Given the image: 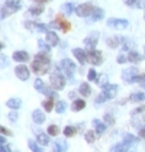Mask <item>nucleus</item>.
<instances>
[{"label":"nucleus","mask_w":145,"mask_h":152,"mask_svg":"<svg viewBox=\"0 0 145 152\" xmlns=\"http://www.w3.org/2000/svg\"><path fill=\"white\" fill-rule=\"evenodd\" d=\"M47 132H48L49 136H57L58 133H60V129L57 125H49L48 129H47Z\"/></svg>","instance_id":"nucleus-32"},{"label":"nucleus","mask_w":145,"mask_h":152,"mask_svg":"<svg viewBox=\"0 0 145 152\" xmlns=\"http://www.w3.org/2000/svg\"><path fill=\"white\" fill-rule=\"evenodd\" d=\"M62 10L67 13V15H71L72 10H74V4H72V3H65V4L62 6Z\"/></svg>","instance_id":"nucleus-40"},{"label":"nucleus","mask_w":145,"mask_h":152,"mask_svg":"<svg viewBox=\"0 0 145 152\" xmlns=\"http://www.w3.org/2000/svg\"><path fill=\"white\" fill-rule=\"evenodd\" d=\"M103 16H105V12H103V9L94 7V10H93V13H92V20H93V22L102 20V19H103Z\"/></svg>","instance_id":"nucleus-24"},{"label":"nucleus","mask_w":145,"mask_h":152,"mask_svg":"<svg viewBox=\"0 0 145 152\" xmlns=\"http://www.w3.org/2000/svg\"><path fill=\"white\" fill-rule=\"evenodd\" d=\"M145 112V106H141V107H138V109H135L133 110V115H138V113H144Z\"/></svg>","instance_id":"nucleus-47"},{"label":"nucleus","mask_w":145,"mask_h":152,"mask_svg":"<svg viewBox=\"0 0 145 152\" xmlns=\"http://www.w3.org/2000/svg\"><path fill=\"white\" fill-rule=\"evenodd\" d=\"M96 130H87L86 132V135H84V138H86V140L89 142V143H93L94 140H96Z\"/></svg>","instance_id":"nucleus-30"},{"label":"nucleus","mask_w":145,"mask_h":152,"mask_svg":"<svg viewBox=\"0 0 145 152\" xmlns=\"http://www.w3.org/2000/svg\"><path fill=\"white\" fill-rule=\"evenodd\" d=\"M87 61L93 65H100L102 61H103V57H102V52L100 51H96V49H90L87 51Z\"/></svg>","instance_id":"nucleus-7"},{"label":"nucleus","mask_w":145,"mask_h":152,"mask_svg":"<svg viewBox=\"0 0 145 152\" xmlns=\"http://www.w3.org/2000/svg\"><path fill=\"white\" fill-rule=\"evenodd\" d=\"M141 59H142V57H141L136 51H129V54H128V61H129V62L136 64V62H139Z\"/></svg>","instance_id":"nucleus-26"},{"label":"nucleus","mask_w":145,"mask_h":152,"mask_svg":"<svg viewBox=\"0 0 145 152\" xmlns=\"http://www.w3.org/2000/svg\"><path fill=\"white\" fill-rule=\"evenodd\" d=\"M123 140H125V142H128V143H133V142H138V138H136V136H133V135H126Z\"/></svg>","instance_id":"nucleus-42"},{"label":"nucleus","mask_w":145,"mask_h":152,"mask_svg":"<svg viewBox=\"0 0 145 152\" xmlns=\"http://www.w3.org/2000/svg\"><path fill=\"white\" fill-rule=\"evenodd\" d=\"M35 29L38 32H47V25L44 23H35Z\"/></svg>","instance_id":"nucleus-43"},{"label":"nucleus","mask_w":145,"mask_h":152,"mask_svg":"<svg viewBox=\"0 0 145 152\" xmlns=\"http://www.w3.org/2000/svg\"><path fill=\"white\" fill-rule=\"evenodd\" d=\"M28 145H29V149L31 151H34V152H42V148H39L38 145V142H35V140H32V139H29L28 140Z\"/></svg>","instance_id":"nucleus-31"},{"label":"nucleus","mask_w":145,"mask_h":152,"mask_svg":"<svg viewBox=\"0 0 145 152\" xmlns=\"http://www.w3.org/2000/svg\"><path fill=\"white\" fill-rule=\"evenodd\" d=\"M49 83H51V87L54 88V90H62L64 87H65V75L62 74V72H54V74H51L49 75Z\"/></svg>","instance_id":"nucleus-3"},{"label":"nucleus","mask_w":145,"mask_h":152,"mask_svg":"<svg viewBox=\"0 0 145 152\" xmlns=\"http://www.w3.org/2000/svg\"><path fill=\"white\" fill-rule=\"evenodd\" d=\"M123 39L125 38H121V36H110L106 41V45L109 48H118L121 44H123Z\"/></svg>","instance_id":"nucleus-16"},{"label":"nucleus","mask_w":145,"mask_h":152,"mask_svg":"<svg viewBox=\"0 0 145 152\" xmlns=\"http://www.w3.org/2000/svg\"><path fill=\"white\" fill-rule=\"evenodd\" d=\"M38 44H39V47L42 48L45 52H48V51H49V47H51V45H49L45 39H38Z\"/></svg>","instance_id":"nucleus-38"},{"label":"nucleus","mask_w":145,"mask_h":152,"mask_svg":"<svg viewBox=\"0 0 145 152\" xmlns=\"http://www.w3.org/2000/svg\"><path fill=\"white\" fill-rule=\"evenodd\" d=\"M54 99H51V97H48L47 100H44L42 102V107H44V110H47V112H51L52 109H54Z\"/></svg>","instance_id":"nucleus-28"},{"label":"nucleus","mask_w":145,"mask_h":152,"mask_svg":"<svg viewBox=\"0 0 145 152\" xmlns=\"http://www.w3.org/2000/svg\"><path fill=\"white\" fill-rule=\"evenodd\" d=\"M70 97H71V99H74V97H75V93H74V91H71V93H70Z\"/></svg>","instance_id":"nucleus-52"},{"label":"nucleus","mask_w":145,"mask_h":152,"mask_svg":"<svg viewBox=\"0 0 145 152\" xmlns=\"http://www.w3.org/2000/svg\"><path fill=\"white\" fill-rule=\"evenodd\" d=\"M15 72H16V75H18V78L19 80H22V81H26L28 78H29V70H28V67L23 65V64H21V65H18L16 68H15Z\"/></svg>","instance_id":"nucleus-9"},{"label":"nucleus","mask_w":145,"mask_h":152,"mask_svg":"<svg viewBox=\"0 0 145 152\" xmlns=\"http://www.w3.org/2000/svg\"><path fill=\"white\" fill-rule=\"evenodd\" d=\"M0 152H12V151H10V148L6 143H3V145H0Z\"/></svg>","instance_id":"nucleus-46"},{"label":"nucleus","mask_w":145,"mask_h":152,"mask_svg":"<svg viewBox=\"0 0 145 152\" xmlns=\"http://www.w3.org/2000/svg\"><path fill=\"white\" fill-rule=\"evenodd\" d=\"M9 64V59L6 55H0V67H7Z\"/></svg>","instance_id":"nucleus-44"},{"label":"nucleus","mask_w":145,"mask_h":152,"mask_svg":"<svg viewBox=\"0 0 145 152\" xmlns=\"http://www.w3.org/2000/svg\"><path fill=\"white\" fill-rule=\"evenodd\" d=\"M21 9V1L19 0H7L6 3H4V6L1 7V10H0V13H1V18L4 19V18H9L12 13L18 12Z\"/></svg>","instance_id":"nucleus-2"},{"label":"nucleus","mask_w":145,"mask_h":152,"mask_svg":"<svg viewBox=\"0 0 145 152\" xmlns=\"http://www.w3.org/2000/svg\"><path fill=\"white\" fill-rule=\"evenodd\" d=\"M75 132H77V129L74 128V126H65L64 128V135L67 136V138H71L75 135Z\"/></svg>","instance_id":"nucleus-34"},{"label":"nucleus","mask_w":145,"mask_h":152,"mask_svg":"<svg viewBox=\"0 0 145 152\" xmlns=\"http://www.w3.org/2000/svg\"><path fill=\"white\" fill-rule=\"evenodd\" d=\"M34 87H35V90H36V91H39V93L45 94V96H48V97H52V99H58V96H57V93H54V91H51L49 88H47L45 83L42 81L41 78H36L35 83H34Z\"/></svg>","instance_id":"nucleus-5"},{"label":"nucleus","mask_w":145,"mask_h":152,"mask_svg":"<svg viewBox=\"0 0 145 152\" xmlns=\"http://www.w3.org/2000/svg\"><path fill=\"white\" fill-rule=\"evenodd\" d=\"M68 149V143L65 140H57L54 143V151L55 152H67Z\"/></svg>","instance_id":"nucleus-20"},{"label":"nucleus","mask_w":145,"mask_h":152,"mask_svg":"<svg viewBox=\"0 0 145 152\" xmlns=\"http://www.w3.org/2000/svg\"><path fill=\"white\" fill-rule=\"evenodd\" d=\"M131 100H132V102H142V100H145V94L144 93H133V94H131Z\"/></svg>","instance_id":"nucleus-35"},{"label":"nucleus","mask_w":145,"mask_h":152,"mask_svg":"<svg viewBox=\"0 0 145 152\" xmlns=\"http://www.w3.org/2000/svg\"><path fill=\"white\" fill-rule=\"evenodd\" d=\"M36 142L42 146H47V145H49V135L44 133V132H38L36 133Z\"/></svg>","instance_id":"nucleus-18"},{"label":"nucleus","mask_w":145,"mask_h":152,"mask_svg":"<svg viewBox=\"0 0 145 152\" xmlns=\"http://www.w3.org/2000/svg\"><path fill=\"white\" fill-rule=\"evenodd\" d=\"M31 67H32V71L35 72V74H47L49 70V67H51V57H49L48 52H45V51H42V52H38L35 55V58L32 61V64H31Z\"/></svg>","instance_id":"nucleus-1"},{"label":"nucleus","mask_w":145,"mask_h":152,"mask_svg":"<svg viewBox=\"0 0 145 152\" xmlns=\"http://www.w3.org/2000/svg\"><path fill=\"white\" fill-rule=\"evenodd\" d=\"M108 100H109V97H108V96H106L105 93H103V91H102V93L97 96L96 103H97V104H102V103H105V102H108Z\"/></svg>","instance_id":"nucleus-37"},{"label":"nucleus","mask_w":145,"mask_h":152,"mask_svg":"<svg viewBox=\"0 0 145 152\" xmlns=\"http://www.w3.org/2000/svg\"><path fill=\"white\" fill-rule=\"evenodd\" d=\"M108 26L112 29H126L129 26V22L125 19H109Z\"/></svg>","instance_id":"nucleus-8"},{"label":"nucleus","mask_w":145,"mask_h":152,"mask_svg":"<svg viewBox=\"0 0 145 152\" xmlns=\"http://www.w3.org/2000/svg\"><path fill=\"white\" fill-rule=\"evenodd\" d=\"M93 10H94V6H93L92 3H83V4H80V6L75 7V13H77L80 18L90 16V15L93 13Z\"/></svg>","instance_id":"nucleus-6"},{"label":"nucleus","mask_w":145,"mask_h":152,"mask_svg":"<svg viewBox=\"0 0 145 152\" xmlns=\"http://www.w3.org/2000/svg\"><path fill=\"white\" fill-rule=\"evenodd\" d=\"M45 41L48 42L51 47H57L58 44H60V38H58V35L55 34V32H47V36H45Z\"/></svg>","instance_id":"nucleus-15"},{"label":"nucleus","mask_w":145,"mask_h":152,"mask_svg":"<svg viewBox=\"0 0 145 152\" xmlns=\"http://www.w3.org/2000/svg\"><path fill=\"white\" fill-rule=\"evenodd\" d=\"M3 143H6V138H4V135H0V145H3Z\"/></svg>","instance_id":"nucleus-50"},{"label":"nucleus","mask_w":145,"mask_h":152,"mask_svg":"<svg viewBox=\"0 0 145 152\" xmlns=\"http://www.w3.org/2000/svg\"><path fill=\"white\" fill-rule=\"evenodd\" d=\"M103 93L109 97V100L115 99L116 94H118V86L116 84H105L103 86Z\"/></svg>","instance_id":"nucleus-11"},{"label":"nucleus","mask_w":145,"mask_h":152,"mask_svg":"<svg viewBox=\"0 0 145 152\" xmlns=\"http://www.w3.org/2000/svg\"><path fill=\"white\" fill-rule=\"evenodd\" d=\"M93 126H94V130H96L97 133H103V132L106 130V125H105L102 120H99V119H94V120H93Z\"/></svg>","instance_id":"nucleus-25"},{"label":"nucleus","mask_w":145,"mask_h":152,"mask_svg":"<svg viewBox=\"0 0 145 152\" xmlns=\"http://www.w3.org/2000/svg\"><path fill=\"white\" fill-rule=\"evenodd\" d=\"M42 12H44V6H42V4H36V6H32V7L29 9V13H31L32 16H38V15H41Z\"/></svg>","instance_id":"nucleus-29"},{"label":"nucleus","mask_w":145,"mask_h":152,"mask_svg":"<svg viewBox=\"0 0 145 152\" xmlns=\"http://www.w3.org/2000/svg\"><path fill=\"white\" fill-rule=\"evenodd\" d=\"M97 41H99V32H92L84 38V45L89 49H93L97 45Z\"/></svg>","instance_id":"nucleus-10"},{"label":"nucleus","mask_w":145,"mask_h":152,"mask_svg":"<svg viewBox=\"0 0 145 152\" xmlns=\"http://www.w3.org/2000/svg\"><path fill=\"white\" fill-rule=\"evenodd\" d=\"M13 59L18 61V62H26V61L29 59V54L25 52V51H16V52L13 54Z\"/></svg>","instance_id":"nucleus-19"},{"label":"nucleus","mask_w":145,"mask_h":152,"mask_svg":"<svg viewBox=\"0 0 145 152\" xmlns=\"http://www.w3.org/2000/svg\"><path fill=\"white\" fill-rule=\"evenodd\" d=\"M55 22H57V25L62 29V32H68V31L71 29V23H70L68 20H65V19L62 18V15H57Z\"/></svg>","instance_id":"nucleus-13"},{"label":"nucleus","mask_w":145,"mask_h":152,"mask_svg":"<svg viewBox=\"0 0 145 152\" xmlns=\"http://www.w3.org/2000/svg\"><path fill=\"white\" fill-rule=\"evenodd\" d=\"M141 87H142V88H145V81L141 83Z\"/></svg>","instance_id":"nucleus-54"},{"label":"nucleus","mask_w":145,"mask_h":152,"mask_svg":"<svg viewBox=\"0 0 145 152\" xmlns=\"http://www.w3.org/2000/svg\"><path fill=\"white\" fill-rule=\"evenodd\" d=\"M128 61V57H125V55H119L118 57V62L119 64H123V62H126Z\"/></svg>","instance_id":"nucleus-48"},{"label":"nucleus","mask_w":145,"mask_h":152,"mask_svg":"<svg viewBox=\"0 0 145 152\" xmlns=\"http://www.w3.org/2000/svg\"><path fill=\"white\" fill-rule=\"evenodd\" d=\"M1 49H3V44L0 42V51H1Z\"/></svg>","instance_id":"nucleus-55"},{"label":"nucleus","mask_w":145,"mask_h":152,"mask_svg":"<svg viewBox=\"0 0 145 152\" xmlns=\"http://www.w3.org/2000/svg\"><path fill=\"white\" fill-rule=\"evenodd\" d=\"M6 104H7V107H10L13 110H18V109H21V106H22V100H21V99H9Z\"/></svg>","instance_id":"nucleus-23"},{"label":"nucleus","mask_w":145,"mask_h":152,"mask_svg":"<svg viewBox=\"0 0 145 152\" xmlns=\"http://www.w3.org/2000/svg\"><path fill=\"white\" fill-rule=\"evenodd\" d=\"M38 3H45V1H48V0H36Z\"/></svg>","instance_id":"nucleus-53"},{"label":"nucleus","mask_w":145,"mask_h":152,"mask_svg":"<svg viewBox=\"0 0 145 152\" xmlns=\"http://www.w3.org/2000/svg\"><path fill=\"white\" fill-rule=\"evenodd\" d=\"M65 109H67V103H65V102H57V104H55V112H57V113H64V112H65Z\"/></svg>","instance_id":"nucleus-33"},{"label":"nucleus","mask_w":145,"mask_h":152,"mask_svg":"<svg viewBox=\"0 0 145 152\" xmlns=\"http://www.w3.org/2000/svg\"><path fill=\"white\" fill-rule=\"evenodd\" d=\"M32 119H34V122L38 123V125H42V123L47 120L45 113H44L42 110H34V113H32Z\"/></svg>","instance_id":"nucleus-17"},{"label":"nucleus","mask_w":145,"mask_h":152,"mask_svg":"<svg viewBox=\"0 0 145 152\" xmlns=\"http://www.w3.org/2000/svg\"><path fill=\"white\" fill-rule=\"evenodd\" d=\"M72 55L78 59L80 64L87 62V52H86L84 49H81V48H74V49H72Z\"/></svg>","instance_id":"nucleus-14"},{"label":"nucleus","mask_w":145,"mask_h":152,"mask_svg":"<svg viewBox=\"0 0 145 152\" xmlns=\"http://www.w3.org/2000/svg\"><path fill=\"white\" fill-rule=\"evenodd\" d=\"M9 119H10V122H16L18 120V110H13L9 113Z\"/></svg>","instance_id":"nucleus-45"},{"label":"nucleus","mask_w":145,"mask_h":152,"mask_svg":"<svg viewBox=\"0 0 145 152\" xmlns=\"http://www.w3.org/2000/svg\"><path fill=\"white\" fill-rule=\"evenodd\" d=\"M72 110L74 112H80V110H83L86 107V102L83 100V99H75L74 102H72Z\"/></svg>","instance_id":"nucleus-22"},{"label":"nucleus","mask_w":145,"mask_h":152,"mask_svg":"<svg viewBox=\"0 0 145 152\" xmlns=\"http://www.w3.org/2000/svg\"><path fill=\"white\" fill-rule=\"evenodd\" d=\"M139 136L145 139V129H141V130H139Z\"/></svg>","instance_id":"nucleus-51"},{"label":"nucleus","mask_w":145,"mask_h":152,"mask_svg":"<svg viewBox=\"0 0 145 152\" xmlns=\"http://www.w3.org/2000/svg\"><path fill=\"white\" fill-rule=\"evenodd\" d=\"M58 70H61V72L65 75V77H70L72 78V74L75 71V64L72 62L71 59L64 58L60 61V65H58Z\"/></svg>","instance_id":"nucleus-4"},{"label":"nucleus","mask_w":145,"mask_h":152,"mask_svg":"<svg viewBox=\"0 0 145 152\" xmlns=\"http://www.w3.org/2000/svg\"><path fill=\"white\" fill-rule=\"evenodd\" d=\"M105 120L109 122V123H113V117L110 116V115H106V116H105Z\"/></svg>","instance_id":"nucleus-49"},{"label":"nucleus","mask_w":145,"mask_h":152,"mask_svg":"<svg viewBox=\"0 0 145 152\" xmlns=\"http://www.w3.org/2000/svg\"><path fill=\"white\" fill-rule=\"evenodd\" d=\"M135 75H138V68L136 67H131V68H126V70L122 71V78L128 83H131V80Z\"/></svg>","instance_id":"nucleus-12"},{"label":"nucleus","mask_w":145,"mask_h":152,"mask_svg":"<svg viewBox=\"0 0 145 152\" xmlns=\"http://www.w3.org/2000/svg\"><path fill=\"white\" fill-rule=\"evenodd\" d=\"M0 133H1V135H4V136H12L13 135L10 129L4 128V126H1V125H0Z\"/></svg>","instance_id":"nucleus-41"},{"label":"nucleus","mask_w":145,"mask_h":152,"mask_svg":"<svg viewBox=\"0 0 145 152\" xmlns=\"http://www.w3.org/2000/svg\"><path fill=\"white\" fill-rule=\"evenodd\" d=\"M125 4L129 7H141V0H125Z\"/></svg>","instance_id":"nucleus-36"},{"label":"nucleus","mask_w":145,"mask_h":152,"mask_svg":"<svg viewBox=\"0 0 145 152\" xmlns=\"http://www.w3.org/2000/svg\"><path fill=\"white\" fill-rule=\"evenodd\" d=\"M78 93L81 94L83 97H89V96L92 94V87H90L87 83H83V84H80V87H78Z\"/></svg>","instance_id":"nucleus-21"},{"label":"nucleus","mask_w":145,"mask_h":152,"mask_svg":"<svg viewBox=\"0 0 145 152\" xmlns=\"http://www.w3.org/2000/svg\"><path fill=\"white\" fill-rule=\"evenodd\" d=\"M97 75H99V74L96 72V70H93V68H92V70H89V75H87V77H89V80H90V81H97V80H99V77H97Z\"/></svg>","instance_id":"nucleus-39"},{"label":"nucleus","mask_w":145,"mask_h":152,"mask_svg":"<svg viewBox=\"0 0 145 152\" xmlns=\"http://www.w3.org/2000/svg\"><path fill=\"white\" fill-rule=\"evenodd\" d=\"M129 145H131V143H128V142H125V140H123L121 145L113 146L110 152H126V151H128V148H129Z\"/></svg>","instance_id":"nucleus-27"}]
</instances>
